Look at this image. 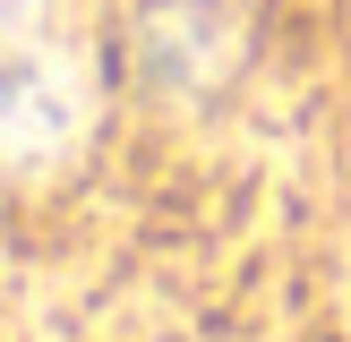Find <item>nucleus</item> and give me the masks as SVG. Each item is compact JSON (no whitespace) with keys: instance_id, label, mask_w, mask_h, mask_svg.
I'll list each match as a JSON object with an SVG mask.
<instances>
[{"instance_id":"nucleus-1","label":"nucleus","mask_w":351,"mask_h":342,"mask_svg":"<svg viewBox=\"0 0 351 342\" xmlns=\"http://www.w3.org/2000/svg\"><path fill=\"white\" fill-rule=\"evenodd\" d=\"M86 120V86L60 51H17L0 60V154L9 163H43L77 137Z\"/></svg>"},{"instance_id":"nucleus-2","label":"nucleus","mask_w":351,"mask_h":342,"mask_svg":"<svg viewBox=\"0 0 351 342\" xmlns=\"http://www.w3.org/2000/svg\"><path fill=\"white\" fill-rule=\"evenodd\" d=\"M34 17H43V0H0V34H26Z\"/></svg>"}]
</instances>
